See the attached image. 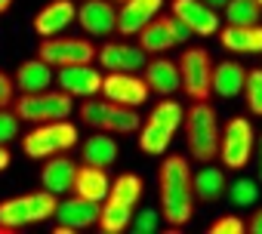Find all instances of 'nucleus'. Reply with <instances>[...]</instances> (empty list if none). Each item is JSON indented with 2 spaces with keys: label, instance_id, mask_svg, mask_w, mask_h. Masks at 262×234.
Here are the masks:
<instances>
[{
  "label": "nucleus",
  "instance_id": "obj_2",
  "mask_svg": "<svg viewBox=\"0 0 262 234\" xmlns=\"http://www.w3.org/2000/svg\"><path fill=\"white\" fill-rule=\"evenodd\" d=\"M185 124V142L194 160L213 163L219 151V124H216V111L210 102H191V108L182 117Z\"/></svg>",
  "mask_w": 262,
  "mask_h": 234
},
{
  "label": "nucleus",
  "instance_id": "obj_6",
  "mask_svg": "<svg viewBox=\"0 0 262 234\" xmlns=\"http://www.w3.org/2000/svg\"><path fill=\"white\" fill-rule=\"evenodd\" d=\"M77 145V127L65 121H47V124H37L25 139H22V151L34 160H47L53 154H62L68 148Z\"/></svg>",
  "mask_w": 262,
  "mask_h": 234
},
{
  "label": "nucleus",
  "instance_id": "obj_4",
  "mask_svg": "<svg viewBox=\"0 0 262 234\" xmlns=\"http://www.w3.org/2000/svg\"><path fill=\"white\" fill-rule=\"evenodd\" d=\"M77 114H80V121H83L86 127L102 130V133H133V130L142 127L136 108L117 105V102H111V99H96V96L83 99V105H80Z\"/></svg>",
  "mask_w": 262,
  "mask_h": 234
},
{
  "label": "nucleus",
  "instance_id": "obj_14",
  "mask_svg": "<svg viewBox=\"0 0 262 234\" xmlns=\"http://www.w3.org/2000/svg\"><path fill=\"white\" fill-rule=\"evenodd\" d=\"M56 83L71 99H90V96H99L102 92V74L93 65H68V68H59Z\"/></svg>",
  "mask_w": 262,
  "mask_h": 234
},
{
  "label": "nucleus",
  "instance_id": "obj_30",
  "mask_svg": "<svg viewBox=\"0 0 262 234\" xmlns=\"http://www.w3.org/2000/svg\"><path fill=\"white\" fill-rule=\"evenodd\" d=\"M182 117H185V108H182L179 102H173V99H164V102H158V105L151 108L148 121H155V124H161L164 130L176 133V130L182 127Z\"/></svg>",
  "mask_w": 262,
  "mask_h": 234
},
{
  "label": "nucleus",
  "instance_id": "obj_13",
  "mask_svg": "<svg viewBox=\"0 0 262 234\" xmlns=\"http://www.w3.org/2000/svg\"><path fill=\"white\" fill-rule=\"evenodd\" d=\"M170 10H173L176 19H182V22L191 28V34L213 37V34L219 31V19H222V16H219L213 7H207L204 0H173Z\"/></svg>",
  "mask_w": 262,
  "mask_h": 234
},
{
  "label": "nucleus",
  "instance_id": "obj_21",
  "mask_svg": "<svg viewBox=\"0 0 262 234\" xmlns=\"http://www.w3.org/2000/svg\"><path fill=\"white\" fill-rule=\"evenodd\" d=\"M244 77H247V68L234 59H225V62H213V92L219 99H234L241 96L244 89Z\"/></svg>",
  "mask_w": 262,
  "mask_h": 234
},
{
  "label": "nucleus",
  "instance_id": "obj_31",
  "mask_svg": "<svg viewBox=\"0 0 262 234\" xmlns=\"http://www.w3.org/2000/svg\"><path fill=\"white\" fill-rule=\"evenodd\" d=\"M228 197H231V203L241 206V209L256 206V200H259V179H247V176L234 179V182L228 185Z\"/></svg>",
  "mask_w": 262,
  "mask_h": 234
},
{
  "label": "nucleus",
  "instance_id": "obj_29",
  "mask_svg": "<svg viewBox=\"0 0 262 234\" xmlns=\"http://www.w3.org/2000/svg\"><path fill=\"white\" fill-rule=\"evenodd\" d=\"M170 142H173V133H170V130H164V127L155 124V121H145V124H142L139 148H142L145 154H164V151L170 148Z\"/></svg>",
  "mask_w": 262,
  "mask_h": 234
},
{
  "label": "nucleus",
  "instance_id": "obj_18",
  "mask_svg": "<svg viewBox=\"0 0 262 234\" xmlns=\"http://www.w3.org/2000/svg\"><path fill=\"white\" fill-rule=\"evenodd\" d=\"M74 19H77L74 0H53V4H47V7L34 16V31H37L40 37H56V34H62Z\"/></svg>",
  "mask_w": 262,
  "mask_h": 234
},
{
  "label": "nucleus",
  "instance_id": "obj_7",
  "mask_svg": "<svg viewBox=\"0 0 262 234\" xmlns=\"http://www.w3.org/2000/svg\"><path fill=\"white\" fill-rule=\"evenodd\" d=\"M179 80L191 102H210L213 96V59L204 46H188L179 56Z\"/></svg>",
  "mask_w": 262,
  "mask_h": 234
},
{
  "label": "nucleus",
  "instance_id": "obj_24",
  "mask_svg": "<svg viewBox=\"0 0 262 234\" xmlns=\"http://www.w3.org/2000/svg\"><path fill=\"white\" fill-rule=\"evenodd\" d=\"M53 86V68L43 59H28L16 71V89L22 92H40Z\"/></svg>",
  "mask_w": 262,
  "mask_h": 234
},
{
  "label": "nucleus",
  "instance_id": "obj_34",
  "mask_svg": "<svg viewBox=\"0 0 262 234\" xmlns=\"http://www.w3.org/2000/svg\"><path fill=\"white\" fill-rule=\"evenodd\" d=\"M19 130H22L19 117L7 108H0V145H10L13 139H19Z\"/></svg>",
  "mask_w": 262,
  "mask_h": 234
},
{
  "label": "nucleus",
  "instance_id": "obj_32",
  "mask_svg": "<svg viewBox=\"0 0 262 234\" xmlns=\"http://www.w3.org/2000/svg\"><path fill=\"white\" fill-rule=\"evenodd\" d=\"M244 102L250 108V114L262 117V68H250L244 77Z\"/></svg>",
  "mask_w": 262,
  "mask_h": 234
},
{
  "label": "nucleus",
  "instance_id": "obj_25",
  "mask_svg": "<svg viewBox=\"0 0 262 234\" xmlns=\"http://www.w3.org/2000/svg\"><path fill=\"white\" fill-rule=\"evenodd\" d=\"M191 188H194V200L213 203L225 194V173L222 167H204L201 173H191Z\"/></svg>",
  "mask_w": 262,
  "mask_h": 234
},
{
  "label": "nucleus",
  "instance_id": "obj_33",
  "mask_svg": "<svg viewBox=\"0 0 262 234\" xmlns=\"http://www.w3.org/2000/svg\"><path fill=\"white\" fill-rule=\"evenodd\" d=\"M129 228L139 231V234H145V231H158V228H161V209L145 206V209L133 213V219H129Z\"/></svg>",
  "mask_w": 262,
  "mask_h": 234
},
{
  "label": "nucleus",
  "instance_id": "obj_28",
  "mask_svg": "<svg viewBox=\"0 0 262 234\" xmlns=\"http://www.w3.org/2000/svg\"><path fill=\"white\" fill-rule=\"evenodd\" d=\"M225 10V25H259L262 7L256 0H228Z\"/></svg>",
  "mask_w": 262,
  "mask_h": 234
},
{
  "label": "nucleus",
  "instance_id": "obj_12",
  "mask_svg": "<svg viewBox=\"0 0 262 234\" xmlns=\"http://www.w3.org/2000/svg\"><path fill=\"white\" fill-rule=\"evenodd\" d=\"M96 62H99L105 71H129V74H136L139 68H145L148 53H145L142 46H133V43L111 40V43H105L102 50H96Z\"/></svg>",
  "mask_w": 262,
  "mask_h": 234
},
{
  "label": "nucleus",
  "instance_id": "obj_27",
  "mask_svg": "<svg viewBox=\"0 0 262 234\" xmlns=\"http://www.w3.org/2000/svg\"><path fill=\"white\" fill-rule=\"evenodd\" d=\"M139 46H142L148 56H161V53H167L170 46H176L161 16H155V19H151V22L139 31Z\"/></svg>",
  "mask_w": 262,
  "mask_h": 234
},
{
  "label": "nucleus",
  "instance_id": "obj_20",
  "mask_svg": "<svg viewBox=\"0 0 262 234\" xmlns=\"http://www.w3.org/2000/svg\"><path fill=\"white\" fill-rule=\"evenodd\" d=\"M222 50L231 53H262V25H225L216 31Z\"/></svg>",
  "mask_w": 262,
  "mask_h": 234
},
{
  "label": "nucleus",
  "instance_id": "obj_37",
  "mask_svg": "<svg viewBox=\"0 0 262 234\" xmlns=\"http://www.w3.org/2000/svg\"><path fill=\"white\" fill-rule=\"evenodd\" d=\"M13 99H16V80L0 71V108H10Z\"/></svg>",
  "mask_w": 262,
  "mask_h": 234
},
{
  "label": "nucleus",
  "instance_id": "obj_16",
  "mask_svg": "<svg viewBox=\"0 0 262 234\" xmlns=\"http://www.w3.org/2000/svg\"><path fill=\"white\" fill-rule=\"evenodd\" d=\"M161 7H164V0H123V7L117 13V28L114 31L123 34V37L139 34L161 13Z\"/></svg>",
  "mask_w": 262,
  "mask_h": 234
},
{
  "label": "nucleus",
  "instance_id": "obj_19",
  "mask_svg": "<svg viewBox=\"0 0 262 234\" xmlns=\"http://www.w3.org/2000/svg\"><path fill=\"white\" fill-rule=\"evenodd\" d=\"M145 83L151 92L158 96H173L176 89H182V80H179V65L170 62V59H151L145 62Z\"/></svg>",
  "mask_w": 262,
  "mask_h": 234
},
{
  "label": "nucleus",
  "instance_id": "obj_9",
  "mask_svg": "<svg viewBox=\"0 0 262 234\" xmlns=\"http://www.w3.org/2000/svg\"><path fill=\"white\" fill-rule=\"evenodd\" d=\"M37 59H43L50 68H68V65H93L96 62V43L86 37H47L37 46Z\"/></svg>",
  "mask_w": 262,
  "mask_h": 234
},
{
  "label": "nucleus",
  "instance_id": "obj_8",
  "mask_svg": "<svg viewBox=\"0 0 262 234\" xmlns=\"http://www.w3.org/2000/svg\"><path fill=\"white\" fill-rule=\"evenodd\" d=\"M256 148V130L247 117H231L225 124V133H219V151L216 157L225 163V170H244Z\"/></svg>",
  "mask_w": 262,
  "mask_h": 234
},
{
  "label": "nucleus",
  "instance_id": "obj_10",
  "mask_svg": "<svg viewBox=\"0 0 262 234\" xmlns=\"http://www.w3.org/2000/svg\"><path fill=\"white\" fill-rule=\"evenodd\" d=\"M148 83L145 77H136L129 71H108L102 77V96L117 102V105H129V108H139L148 102Z\"/></svg>",
  "mask_w": 262,
  "mask_h": 234
},
{
  "label": "nucleus",
  "instance_id": "obj_23",
  "mask_svg": "<svg viewBox=\"0 0 262 234\" xmlns=\"http://www.w3.org/2000/svg\"><path fill=\"white\" fill-rule=\"evenodd\" d=\"M47 160H50V163H43V170H40V182H43V188L53 191L56 197L65 194V191H71V182H74V170H77V163L68 160V157H59V154H53V157H47Z\"/></svg>",
  "mask_w": 262,
  "mask_h": 234
},
{
  "label": "nucleus",
  "instance_id": "obj_36",
  "mask_svg": "<svg viewBox=\"0 0 262 234\" xmlns=\"http://www.w3.org/2000/svg\"><path fill=\"white\" fill-rule=\"evenodd\" d=\"M164 19V25H167V31H170V37H173V43H188L194 34H191V28L182 22V19H176V16H161Z\"/></svg>",
  "mask_w": 262,
  "mask_h": 234
},
{
  "label": "nucleus",
  "instance_id": "obj_3",
  "mask_svg": "<svg viewBox=\"0 0 262 234\" xmlns=\"http://www.w3.org/2000/svg\"><path fill=\"white\" fill-rule=\"evenodd\" d=\"M56 206H59V197L53 191H31V194H19V197H10L0 203V231L10 234V231H19L25 225H34V222H43L50 216H56Z\"/></svg>",
  "mask_w": 262,
  "mask_h": 234
},
{
  "label": "nucleus",
  "instance_id": "obj_26",
  "mask_svg": "<svg viewBox=\"0 0 262 234\" xmlns=\"http://www.w3.org/2000/svg\"><path fill=\"white\" fill-rule=\"evenodd\" d=\"M80 157H83V163H93V167H105V170H108V167L117 160V142H114L108 133L96 130V136H90V139L83 142Z\"/></svg>",
  "mask_w": 262,
  "mask_h": 234
},
{
  "label": "nucleus",
  "instance_id": "obj_5",
  "mask_svg": "<svg viewBox=\"0 0 262 234\" xmlns=\"http://www.w3.org/2000/svg\"><path fill=\"white\" fill-rule=\"evenodd\" d=\"M13 114L19 121L47 124V121H65L74 114V99L62 89H40V92H22L13 99Z\"/></svg>",
  "mask_w": 262,
  "mask_h": 234
},
{
  "label": "nucleus",
  "instance_id": "obj_43",
  "mask_svg": "<svg viewBox=\"0 0 262 234\" xmlns=\"http://www.w3.org/2000/svg\"><path fill=\"white\" fill-rule=\"evenodd\" d=\"M256 4H259V7H262V0H256Z\"/></svg>",
  "mask_w": 262,
  "mask_h": 234
},
{
  "label": "nucleus",
  "instance_id": "obj_44",
  "mask_svg": "<svg viewBox=\"0 0 262 234\" xmlns=\"http://www.w3.org/2000/svg\"><path fill=\"white\" fill-rule=\"evenodd\" d=\"M117 4H123V0H117Z\"/></svg>",
  "mask_w": 262,
  "mask_h": 234
},
{
  "label": "nucleus",
  "instance_id": "obj_17",
  "mask_svg": "<svg viewBox=\"0 0 262 234\" xmlns=\"http://www.w3.org/2000/svg\"><path fill=\"white\" fill-rule=\"evenodd\" d=\"M71 191L83 200H93V203H102L111 191V179L105 173V167H93V163H80L74 170V182H71Z\"/></svg>",
  "mask_w": 262,
  "mask_h": 234
},
{
  "label": "nucleus",
  "instance_id": "obj_15",
  "mask_svg": "<svg viewBox=\"0 0 262 234\" xmlns=\"http://www.w3.org/2000/svg\"><path fill=\"white\" fill-rule=\"evenodd\" d=\"M77 22L90 37H108L117 28V10L111 0H83V7H77Z\"/></svg>",
  "mask_w": 262,
  "mask_h": 234
},
{
  "label": "nucleus",
  "instance_id": "obj_1",
  "mask_svg": "<svg viewBox=\"0 0 262 234\" xmlns=\"http://www.w3.org/2000/svg\"><path fill=\"white\" fill-rule=\"evenodd\" d=\"M161 216L170 231H179L194 216L191 167L182 154H170L161 163Z\"/></svg>",
  "mask_w": 262,
  "mask_h": 234
},
{
  "label": "nucleus",
  "instance_id": "obj_40",
  "mask_svg": "<svg viewBox=\"0 0 262 234\" xmlns=\"http://www.w3.org/2000/svg\"><path fill=\"white\" fill-rule=\"evenodd\" d=\"M253 154L259 157V182H262V136L256 139V148H253Z\"/></svg>",
  "mask_w": 262,
  "mask_h": 234
},
{
  "label": "nucleus",
  "instance_id": "obj_41",
  "mask_svg": "<svg viewBox=\"0 0 262 234\" xmlns=\"http://www.w3.org/2000/svg\"><path fill=\"white\" fill-rule=\"evenodd\" d=\"M204 4H207V7H213V10H222L228 0H204Z\"/></svg>",
  "mask_w": 262,
  "mask_h": 234
},
{
  "label": "nucleus",
  "instance_id": "obj_35",
  "mask_svg": "<svg viewBox=\"0 0 262 234\" xmlns=\"http://www.w3.org/2000/svg\"><path fill=\"white\" fill-rule=\"evenodd\" d=\"M210 231L213 234H244L247 231V222L241 216H222V219H216L210 225Z\"/></svg>",
  "mask_w": 262,
  "mask_h": 234
},
{
  "label": "nucleus",
  "instance_id": "obj_22",
  "mask_svg": "<svg viewBox=\"0 0 262 234\" xmlns=\"http://www.w3.org/2000/svg\"><path fill=\"white\" fill-rule=\"evenodd\" d=\"M133 213H136V203H129V200H120V197L108 194V197L102 200V209H99V222H96V225H99L105 234H120V231L129 228V219H133Z\"/></svg>",
  "mask_w": 262,
  "mask_h": 234
},
{
  "label": "nucleus",
  "instance_id": "obj_42",
  "mask_svg": "<svg viewBox=\"0 0 262 234\" xmlns=\"http://www.w3.org/2000/svg\"><path fill=\"white\" fill-rule=\"evenodd\" d=\"M10 7H13V0H0V16H4V13H7Z\"/></svg>",
  "mask_w": 262,
  "mask_h": 234
},
{
  "label": "nucleus",
  "instance_id": "obj_38",
  "mask_svg": "<svg viewBox=\"0 0 262 234\" xmlns=\"http://www.w3.org/2000/svg\"><path fill=\"white\" fill-rule=\"evenodd\" d=\"M247 231L250 234H262V206L250 216V222H247Z\"/></svg>",
  "mask_w": 262,
  "mask_h": 234
},
{
  "label": "nucleus",
  "instance_id": "obj_39",
  "mask_svg": "<svg viewBox=\"0 0 262 234\" xmlns=\"http://www.w3.org/2000/svg\"><path fill=\"white\" fill-rule=\"evenodd\" d=\"M10 163H13V154H10V148H7V145H0V173H4Z\"/></svg>",
  "mask_w": 262,
  "mask_h": 234
},
{
  "label": "nucleus",
  "instance_id": "obj_11",
  "mask_svg": "<svg viewBox=\"0 0 262 234\" xmlns=\"http://www.w3.org/2000/svg\"><path fill=\"white\" fill-rule=\"evenodd\" d=\"M99 209L102 203H93V200H83L77 194H71L68 200H62L56 206V219L59 225L53 228L56 234H71V231H83V228H93L99 222Z\"/></svg>",
  "mask_w": 262,
  "mask_h": 234
}]
</instances>
